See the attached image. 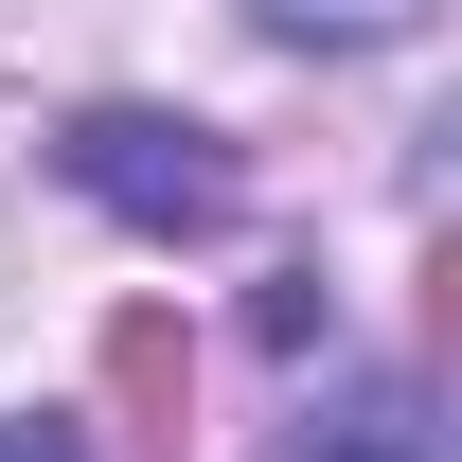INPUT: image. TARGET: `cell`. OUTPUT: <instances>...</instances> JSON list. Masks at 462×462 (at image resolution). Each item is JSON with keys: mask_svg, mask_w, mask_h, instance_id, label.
Segmentation results:
<instances>
[{"mask_svg": "<svg viewBox=\"0 0 462 462\" xmlns=\"http://www.w3.org/2000/svg\"><path fill=\"white\" fill-rule=\"evenodd\" d=\"M285 462H427V409H409V392H356V409H338V445L302 427Z\"/></svg>", "mask_w": 462, "mask_h": 462, "instance_id": "3", "label": "cell"}, {"mask_svg": "<svg viewBox=\"0 0 462 462\" xmlns=\"http://www.w3.org/2000/svg\"><path fill=\"white\" fill-rule=\"evenodd\" d=\"M392 18H427V0H267V36H392Z\"/></svg>", "mask_w": 462, "mask_h": 462, "instance_id": "4", "label": "cell"}, {"mask_svg": "<svg viewBox=\"0 0 462 462\" xmlns=\"http://www.w3.org/2000/svg\"><path fill=\"white\" fill-rule=\"evenodd\" d=\"M107 392H125V445H143V462H178L196 356H178V320H161V302H125V320H107Z\"/></svg>", "mask_w": 462, "mask_h": 462, "instance_id": "2", "label": "cell"}, {"mask_svg": "<svg viewBox=\"0 0 462 462\" xmlns=\"http://www.w3.org/2000/svg\"><path fill=\"white\" fill-rule=\"evenodd\" d=\"M54 161L89 178L125 231H231V214H249V161H231L214 125H161V107H89Z\"/></svg>", "mask_w": 462, "mask_h": 462, "instance_id": "1", "label": "cell"}, {"mask_svg": "<svg viewBox=\"0 0 462 462\" xmlns=\"http://www.w3.org/2000/svg\"><path fill=\"white\" fill-rule=\"evenodd\" d=\"M0 462H89V445H71V427H0Z\"/></svg>", "mask_w": 462, "mask_h": 462, "instance_id": "5", "label": "cell"}]
</instances>
